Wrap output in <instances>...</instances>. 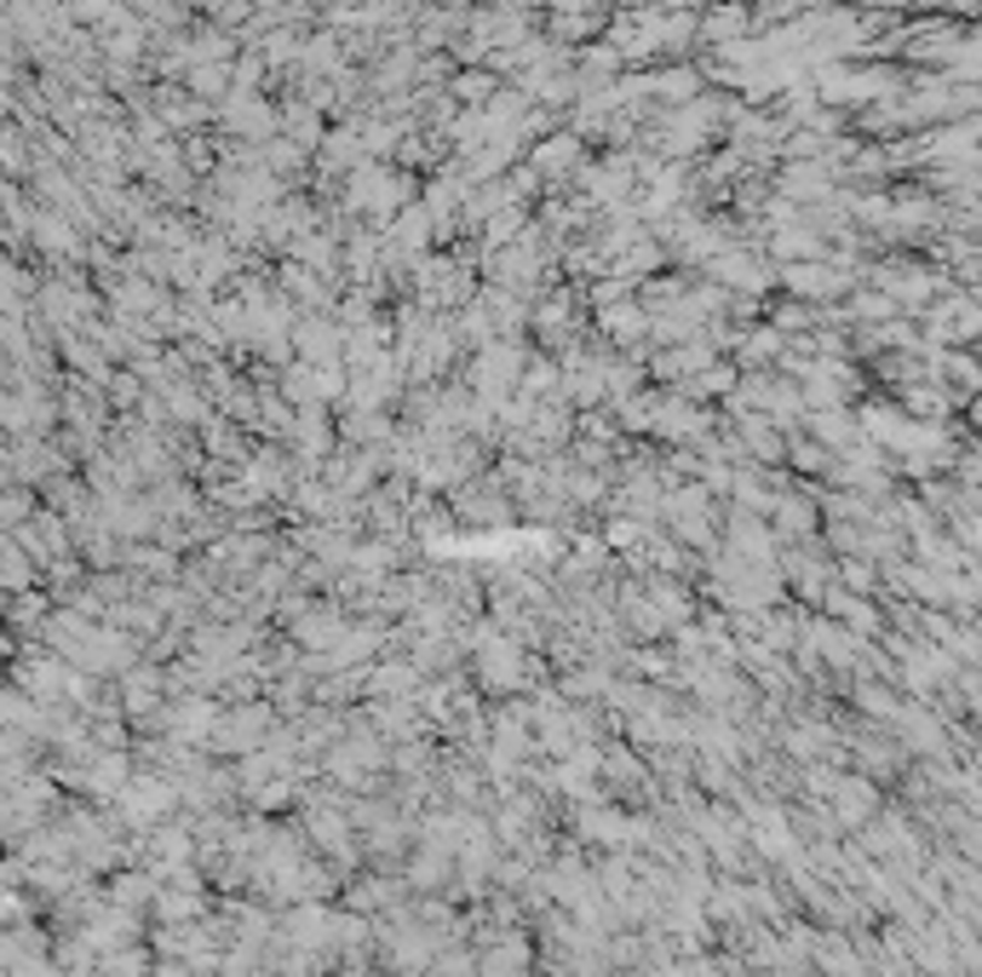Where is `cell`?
Wrapping results in <instances>:
<instances>
[{
  "mask_svg": "<svg viewBox=\"0 0 982 977\" xmlns=\"http://www.w3.org/2000/svg\"><path fill=\"white\" fill-rule=\"evenodd\" d=\"M902 415L942 426L948 415H954V391H948L942 380H913V386H902Z\"/></svg>",
  "mask_w": 982,
  "mask_h": 977,
  "instance_id": "cell-3",
  "label": "cell"
},
{
  "mask_svg": "<svg viewBox=\"0 0 982 977\" xmlns=\"http://www.w3.org/2000/svg\"><path fill=\"white\" fill-rule=\"evenodd\" d=\"M764 524H770L775 541H810V535H822V507H816V495L799 483V489H782L770 500Z\"/></svg>",
  "mask_w": 982,
  "mask_h": 977,
  "instance_id": "cell-1",
  "label": "cell"
},
{
  "mask_svg": "<svg viewBox=\"0 0 982 977\" xmlns=\"http://www.w3.org/2000/svg\"><path fill=\"white\" fill-rule=\"evenodd\" d=\"M804 426H810L804 437H816V443H822L828 455H844V449H851L856 437H862L851 409H816V415H804Z\"/></svg>",
  "mask_w": 982,
  "mask_h": 977,
  "instance_id": "cell-4",
  "label": "cell"
},
{
  "mask_svg": "<svg viewBox=\"0 0 982 977\" xmlns=\"http://www.w3.org/2000/svg\"><path fill=\"white\" fill-rule=\"evenodd\" d=\"M449 507L460 524H505L512 518V495L500 489V478H465L449 489Z\"/></svg>",
  "mask_w": 982,
  "mask_h": 977,
  "instance_id": "cell-2",
  "label": "cell"
},
{
  "mask_svg": "<svg viewBox=\"0 0 982 977\" xmlns=\"http://www.w3.org/2000/svg\"><path fill=\"white\" fill-rule=\"evenodd\" d=\"M788 288H793V293H810V299H822V293H839L844 282L828 271V265H816V259H799V265H788Z\"/></svg>",
  "mask_w": 982,
  "mask_h": 977,
  "instance_id": "cell-7",
  "label": "cell"
},
{
  "mask_svg": "<svg viewBox=\"0 0 982 977\" xmlns=\"http://www.w3.org/2000/svg\"><path fill=\"white\" fill-rule=\"evenodd\" d=\"M788 340L775 328H759V333H741V368H764L775 351H782Z\"/></svg>",
  "mask_w": 982,
  "mask_h": 977,
  "instance_id": "cell-9",
  "label": "cell"
},
{
  "mask_svg": "<svg viewBox=\"0 0 982 977\" xmlns=\"http://www.w3.org/2000/svg\"><path fill=\"white\" fill-rule=\"evenodd\" d=\"M603 328L615 333L621 346H638V333H650V317H643L638 306H609V311H603Z\"/></svg>",
  "mask_w": 982,
  "mask_h": 977,
  "instance_id": "cell-8",
  "label": "cell"
},
{
  "mask_svg": "<svg viewBox=\"0 0 982 977\" xmlns=\"http://www.w3.org/2000/svg\"><path fill=\"white\" fill-rule=\"evenodd\" d=\"M299 632H304V638H311V645H322V638H333V632H345V621H333V616H322V610H317V616H304V621H299Z\"/></svg>",
  "mask_w": 982,
  "mask_h": 977,
  "instance_id": "cell-11",
  "label": "cell"
},
{
  "mask_svg": "<svg viewBox=\"0 0 982 977\" xmlns=\"http://www.w3.org/2000/svg\"><path fill=\"white\" fill-rule=\"evenodd\" d=\"M293 351H304V362H340L345 333L328 328V322H304V328L293 333Z\"/></svg>",
  "mask_w": 982,
  "mask_h": 977,
  "instance_id": "cell-5",
  "label": "cell"
},
{
  "mask_svg": "<svg viewBox=\"0 0 982 977\" xmlns=\"http://www.w3.org/2000/svg\"><path fill=\"white\" fill-rule=\"evenodd\" d=\"M873 576H879V569H873L868 558H851V564H839V581L851 587V592H873Z\"/></svg>",
  "mask_w": 982,
  "mask_h": 977,
  "instance_id": "cell-10",
  "label": "cell"
},
{
  "mask_svg": "<svg viewBox=\"0 0 982 977\" xmlns=\"http://www.w3.org/2000/svg\"><path fill=\"white\" fill-rule=\"evenodd\" d=\"M793 471H804V478H816V471H833V455L816 443V437H804V431H788V460Z\"/></svg>",
  "mask_w": 982,
  "mask_h": 977,
  "instance_id": "cell-6",
  "label": "cell"
}]
</instances>
